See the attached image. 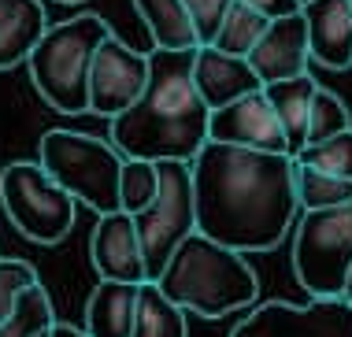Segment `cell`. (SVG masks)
I'll return each mask as SVG.
<instances>
[{"label":"cell","instance_id":"8fae6325","mask_svg":"<svg viewBox=\"0 0 352 337\" xmlns=\"http://www.w3.org/2000/svg\"><path fill=\"white\" fill-rule=\"evenodd\" d=\"M208 141L230 144V149H249V152H274V156H289L285 152L282 127L274 119L271 104L263 93H249L241 100L226 104L208 115Z\"/></svg>","mask_w":352,"mask_h":337},{"label":"cell","instance_id":"ffe728a7","mask_svg":"<svg viewBox=\"0 0 352 337\" xmlns=\"http://www.w3.org/2000/svg\"><path fill=\"white\" fill-rule=\"evenodd\" d=\"M130 337H189L186 312L175 307L152 282L138 285V304H134V330Z\"/></svg>","mask_w":352,"mask_h":337},{"label":"cell","instance_id":"7c38bea8","mask_svg":"<svg viewBox=\"0 0 352 337\" xmlns=\"http://www.w3.org/2000/svg\"><path fill=\"white\" fill-rule=\"evenodd\" d=\"M249 71L256 74V82L274 85L285 78L308 74V30H304V15H285V19H271L263 37L252 45V52L245 56Z\"/></svg>","mask_w":352,"mask_h":337},{"label":"cell","instance_id":"83f0119b","mask_svg":"<svg viewBox=\"0 0 352 337\" xmlns=\"http://www.w3.org/2000/svg\"><path fill=\"white\" fill-rule=\"evenodd\" d=\"M186 4V15L193 23V34H197V45H212L219 26H223L226 12H230L234 0H182Z\"/></svg>","mask_w":352,"mask_h":337},{"label":"cell","instance_id":"ba28073f","mask_svg":"<svg viewBox=\"0 0 352 337\" xmlns=\"http://www.w3.org/2000/svg\"><path fill=\"white\" fill-rule=\"evenodd\" d=\"M160 189L156 200L134 219L138 245H141V263H145V282H156L164 274L167 259L182 245L193 226V186H189V163H156Z\"/></svg>","mask_w":352,"mask_h":337},{"label":"cell","instance_id":"836d02e7","mask_svg":"<svg viewBox=\"0 0 352 337\" xmlns=\"http://www.w3.org/2000/svg\"><path fill=\"white\" fill-rule=\"evenodd\" d=\"M300 4H308V0H300Z\"/></svg>","mask_w":352,"mask_h":337},{"label":"cell","instance_id":"f1b7e54d","mask_svg":"<svg viewBox=\"0 0 352 337\" xmlns=\"http://www.w3.org/2000/svg\"><path fill=\"white\" fill-rule=\"evenodd\" d=\"M245 8L260 12L263 19H285V15H297L300 12V0H241Z\"/></svg>","mask_w":352,"mask_h":337},{"label":"cell","instance_id":"d4e9b609","mask_svg":"<svg viewBox=\"0 0 352 337\" xmlns=\"http://www.w3.org/2000/svg\"><path fill=\"white\" fill-rule=\"evenodd\" d=\"M352 130V115L345 108V100H341L338 93L330 89H316L311 96V108H308V130H304V144H319L327 138H338V133Z\"/></svg>","mask_w":352,"mask_h":337},{"label":"cell","instance_id":"2e32d148","mask_svg":"<svg viewBox=\"0 0 352 337\" xmlns=\"http://www.w3.org/2000/svg\"><path fill=\"white\" fill-rule=\"evenodd\" d=\"M45 30L49 23L41 0H0V71L26 63Z\"/></svg>","mask_w":352,"mask_h":337},{"label":"cell","instance_id":"52a82bcc","mask_svg":"<svg viewBox=\"0 0 352 337\" xmlns=\"http://www.w3.org/2000/svg\"><path fill=\"white\" fill-rule=\"evenodd\" d=\"M0 204L12 226L34 245H60L74 226V200L41 171V163L15 160L0 171Z\"/></svg>","mask_w":352,"mask_h":337},{"label":"cell","instance_id":"9a60e30c","mask_svg":"<svg viewBox=\"0 0 352 337\" xmlns=\"http://www.w3.org/2000/svg\"><path fill=\"white\" fill-rule=\"evenodd\" d=\"M189 82H193V93L201 96L208 111H219L249 93H260V82L249 71V63L237 60V56H223L212 45H197Z\"/></svg>","mask_w":352,"mask_h":337},{"label":"cell","instance_id":"5bb4252c","mask_svg":"<svg viewBox=\"0 0 352 337\" xmlns=\"http://www.w3.org/2000/svg\"><path fill=\"white\" fill-rule=\"evenodd\" d=\"M308 30V63L349 71L352 67V4L349 0H308L300 4Z\"/></svg>","mask_w":352,"mask_h":337},{"label":"cell","instance_id":"6da1fadb","mask_svg":"<svg viewBox=\"0 0 352 337\" xmlns=\"http://www.w3.org/2000/svg\"><path fill=\"white\" fill-rule=\"evenodd\" d=\"M293 156L204 141L189 163L197 234L230 252H271L297 219Z\"/></svg>","mask_w":352,"mask_h":337},{"label":"cell","instance_id":"4dcf8cb0","mask_svg":"<svg viewBox=\"0 0 352 337\" xmlns=\"http://www.w3.org/2000/svg\"><path fill=\"white\" fill-rule=\"evenodd\" d=\"M341 301L352 304V271H349V278H345V289H341Z\"/></svg>","mask_w":352,"mask_h":337},{"label":"cell","instance_id":"4316f807","mask_svg":"<svg viewBox=\"0 0 352 337\" xmlns=\"http://www.w3.org/2000/svg\"><path fill=\"white\" fill-rule=\"evenodd\" d=\"M34 285H37V271L26 259H4L0 256V323L12 319L19 296Z\"/></svg>","mask_w":352,"mask_h":337},{"label":"cell","instance_id":"7402d4cb","mask_svg":"<svg viewBox=\"0 0 352 337\" xmlns=\"http://www.w3.org/2000/svg\"><path fill=\"white\" fill-rule=\"evenodd\" d=\"M293 189H297V208H304V211H330V208H341L352 200V182L319 175L311 167H297Z\"/></svg>","mask_w":352,"mask_h":337},{"label":"cell","instance_id":"3957f363","mask_svg":"<svg viewBox=\"0 0 352 337\" xmlns=\"http://www.w3.org/2000/svg\"><path fill=\"white\" fill-rule=\"evenodd\" d=\"M152 285L175 307L193 312L201 319H223L230 312L252 307L256 296H260V278L245 263V256H237L201 234H189L175 248L164 274Z\"/></svg>","mask_w":352,"mask_h":337},{"label":"cell","instance_id":"30bf717a","mask_svg":"<svg viewBox=\"0 0 352 337\" xmlns=\"http://www.w3.org/2000/svg\"><path fill=\"white\" fill-rule=\"evenodd\" d=\"M148 85V52H138L116 34L97 45L89 63V82H85V96H89V111L116 119L138 104V96Z\"/></svg>","mask_w":352,"mask_h":337},{"label":"cell","instance_id":"1f68e13d","mask_svg":"<svg viewBox=\"0 0 352 337\" xmlns=\"http://www.w3.org/2000/svg\"><path fill=\"white\" fill-rule=\"evenodd\" d=\"M60 4H82V0H60Z\"/></svg>","mask_w":352,"mask_h":337},{"label":"cell","instance_id":"e0dca14e","mask_svg":"<svg viewBox=\"0 0 352 337\" xmlns=\"http://www.w3.org/2000/svg\"><path fill=\"white\" fill-rule=\"evenodd\" d=\"M319 82L311 74H297V78H285V82H274V85H263V100L271 104L274 119L282 127V138H285V152L297 156L304 149V130H308V108H311V96H316Z\"/></svg>","mask_w":352,"mask_h":337},{"label":"cell","instance_id":"e575fe53","mask_svg":"<svg viewBox=\"0 0 352 337\" xmlns=\"http://www.w3.org/2000/svg\"><path fill=\"white\" fill-rule=\"evenodd\" d=\"M349 4H352V0H349Z\"/></svg>","mask_w":352,"mask_h":337},{"label":"cell","instance_id":"9c48e42d","mask_svg":"<svg viewBox=\"0 0 352 337\" xmlns=\"http://www.w3.org/2000/svg\"><path fill=\"white\" fill-rule=\"evenodd\" d=\"M230 337H352V304L341 296L311 304L267 301L252 307Z\"/></svg>","mask_w":352,"mask_h":337},{"label":"cell","instance_id":"5b68a950","mask_svg":"<svg viewBox=\"0 0 352 337\" xmlns=\"http://www.w3.org/2000/svg\"><path fill=\"white\" fill-rule=\"evenodd\" d=\"M41 171L74 204H89L97 215L119 211V171L122 156L108 141L78 130H49L41 138Z\"/></svg>","mask_w":352,"mask_h":337},{"label":"cell","instance_id":"7a4b0ae2","mask_svg":"<svg viewBox=\"0 0 352 337\" xmlns=\"http://www.w3.org/2000/svg\"><path fill=\"white\" fill-rule=\"evenodd\" d=\"M193 52H148V85L122 115L111 119V149L122 160L145 163H193L208 141V111L193 93L189 71Z\"/></svg>","mask_w":352,"mask_h":337},{"label":"cell","instance_id":"484cf974","mask_svg":"<svg viewBox=\"0 0 352 337\" xmlns=\"http://www.w3.org/2000/svg\"><path fill=\"white\" fill-rule=\"evenodd\" d=\"M156 189H160L156 163L122 160V171H119V211H126V215H141V211L156 200Z\"/></svg>","mask_w":352,"mask_h":337},{"label":"cell","instance_id":"277c9868","mask_svg":"<svg viewBox=\"0 0 352 337\" xmlns=\"http://www.w3.org/2000/svg\"><path fill=\"white\" fill-rule=\"evenodd\" d=\"M108 37H111V26L97 12L63 19V23H56L41 34L34 52L26 56V67H30L34 89L41 93V100L49 108L63 115L89 111V96H85L89 63L97 45L108 41Z\"/></svg>","mask_w":352,"mask_h":337},{"label":"cell","instance_id":"8992f818","mask_svg":"<svg viewBox=\"0 0 352 337\" xmlns=\"http://www.w3.org/2000/svg\"><path fill=\"white\" fill-rule=\"evenodd\" d=\"M293 271L311 301H334L352 271V200L330 211H304L293 237Z\"/></svg>","mask_w":352,"mask_h":337},{"label":"cell","instance_id":"d6986e66","mask_svg":"<svg viewBox=\"0 0 352 337\" xmlns=\"http://www.w3.org/2000/svg\"><path fill=\"white\" fill-rule=\"evenodd\" d=\"M134 12L148 26V37L156 48H164V52L197 48V34L182 0H134Z\"/></svg>","mask_w":352,"mask_h":337},{"label":"cell","instance_id":"4fadbf2b","mask_svg":"<svg viewBox=\"0 0 352 337\" xmlns=\"http://www.w3.org/2000/svg\"><path fill=\"white\" fill-rule=\"evenodd\" d=\"M89 256H93V267H97L100 282H126V285L145 282L138 230L126 211H111V215L97 219L93 241H89Z\"/></svg>","mask_w":352,"mask_h":337},{"label":"cell","instance_id":"cb8c5ba5","mask_svg":"<svg viewBox=\"0 0 352 337\" xmlns=\"http://www.w3.org/2000/svg\"><path fill=\"white\" fill-rule=\"evenodd\" d=\"M297 167H311L319 175L352 182V130L338 133V138H327L319 144H304V149L293 156Z\"/></svg>","mask_w":352,"mask_h":337},{"label":"cell","instance_id":"f546056e","mask_svg":"<svg viewBox=\"0 0 352 337\" xmlns=\"http://www.w3.org/2000/svg\"><path fill=\"white\" fill-rule=\"evenodd\" d=\"M49 337H85V334H82V330H74V326H67V323H52Z\"/></svg>","mask_w":352,"mask_h":337},{"label":"cell","instance_id":"d6a6232c","mask_svg":"<svg viewBox=\"0 0 352 337\" xmlns=\"http://www.w3.org/2000/svg\"><path fill=\"white\" fill-rule=\"evenodd\" d=\"M37 337H49V330H45V334H37Z\"/></svg>","mask_w":352,"mask_h":337},{"label":"cell","instance_id":"ac0fdd59","mask_svg":"<svg viewBox=\"0 0 352 337\" xmlns=\"http://www.w3.org/2000/svg\"><path fill=\"white\" fill-rule=\"evenodd\" d=\"M134 304L138 285L126 282H100L85 304V337H130L134 330Z\"/></svg>","mask_w":352,"mask_h":337},{"label":"cell","instance_id":"44dd1931","mask_svg":"<svg viewBox=\"0 0 352 337\" xmlns=\"http://www.w3.org/2000/svg\"><path fill=\"white\" fill-rule=\"evenodd\" d=\"M271 19H263L260 12H252V8H245L241 0H234L230 12H226L223 26H219L212 48H219L223 56H237V60H245V56L252 52V45L263 37Z\"/></svg>","mask_w":352,"mask_h":337},{"label":"cell","instance_id":"603a6c76","mask_svg":"<svg viewBox=\"0 0 352 337\" xmlns=\"http://www.w3.org/2000/svg\"><path fill=\"white\" fill-rule=\"evenodd\" d=\"M52 323H56L52 301H49V293H45V285L37 282L34 289H26V293L19 296L12 319L0 323V337H37V334L52 330Z\"/></svg>","mask_w":352,"mask_h":337}]
</instances>
